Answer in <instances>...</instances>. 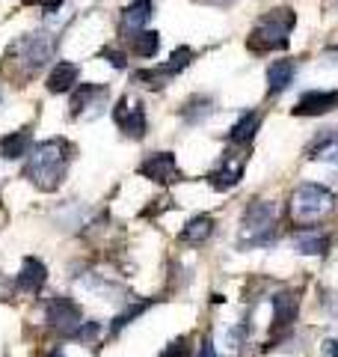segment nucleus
<instances>
[{
	"instance_id": "nucleus-1",
	"label": "nucleus",
	"mask_w": 338,
	"mask_h": 357,
	"mask_svg": "<svg viewBox=\"0 0 338 357\" xmlns=\"http://www.w3.org/2000/svg\"><path fill=\"white\" fill-rule=\"evenodd\" d=\"M69 143L60 140V137H51V140H42L36 149L30 152V161H27V178L42 191H56L60 178L65 173V164H69Z\"/></svg>"
},
{
	"instance_id": "nucleus-2",
	"label": "nucleus",
	"mask_w": 338,
	"mask_h": 357,
	"mask_svg": "<svg viewBox=\"0 0 338 357\" xmlns=\"http://www.w3.org/2000/svg\"><path fill=\"white\" fill-rule=\"evenodd\" d=\"M54 51H56V36L54 33H45V30L42 33H30V36H21L13 48L6 51V66L15 63V72L27 77L33 72H39L42 66L54 57Z\"/></svg>"
},
{
	"instance_id": "nucleus-3",
	"label": "nucleus",
	"mask_w": 338,
	"mask_h": 357,
	"mask_svg": "<svg viewBox=\"0 0 338 357\" xmlns=\"http://www.w3.org/2000/svg\"><path fill=\"white\" fill-rule=\"evenodd\" d=\"M282 208L270 199H255V203L246 206L243 220H241V238L243 244H273L276 241V227H279Z\"/></svg>"
},
{
	"instance_id": "nucleus-4",
	"label": "nucleus",
	"mask_w": 338,
	"mask_h": 357,
	"mask_svg": "<svg viewBox=\"0 0 338 357\" xmlns=\"http://www.w3.org/2000/svg\"><path fill=\"white\" fill-rule=\"evenodd\" d=\"M297 18L291 9H270L267 15L258 18V24L252 27V36H250V48L255 54H264V51H276V48H285L288 36L294 30Z\"/></svg>"
},
{
	"instance_id": "nucleus-5",
	"label": "nucleus",
	"mask_w": 338,
	"mask_h": 357,
	"mask_svg": "<svg viewBox=\"0 0 338 357\" xmlns=\"http://www.w3.org/2000/svg\"><path fill=\"white\" fill-rule=\"evenodd\" d=\"M332 206H335L332 191L323 185H314V182L300 185L297 191L291 194V218H294V223H300V227L321 223L332 211Z\"/></svg>"
},
{
	"instance_id": "nucleus-6",
	"label": "nucleus",
	"mask_w": 338,
	"mask_h": 357,
	"mask_svg": "<svg viewBox=\"0 0 338 357\" xmlns=\"http://www.w3.org/2000/svg\"><path fill=\"white\" fill-rule=\"evenodd\" d=\"M45 321H48L56 333H63V337L72 340V333L83 325V312H81V307H77V301L65 298V295H56L45 304Z\"/></svg>"
},
{
	"instance_id": "nucleus-7",
	"label": "nucleus",
	"mask_w": 338,
	"mask_h": 357,
	"mask_svg": "<svg viewBox=\"0 0 338 357\" xmlns=\"http://www.w3.org/2000/svg\"><path fill=\"white\" fill-rule=\"evenodd\" d=\"M113 122L119 126V131H125L134 140L145 137V110L134 96H122L116 102V107H113Z\"/></svg>"
},
{
	"instance_id": "nucleus-8",
	"label": "nucleus",
	"mask_w": 338,
	"mask_h": 357,
	"mask_svg": "<svg viewBox=\"0 0 338 357\" xmlns=\"http://www.w3.org/2000/svg\"><path fill=\"white\" fill-rule=\"evenodd\" d=\"M190 60H193V51H190V48H178L169 63H161V66H154V69H140V72H134V81H140V84H145V86H163L169 77H175Z\"/></svg>"
},
{
	"instance_id": "nucleus-9",
	"label": "nucleus",
	"mask_w": 338,
	"mask_h": 357,
	"mask_svg": "<svg viewBox=\"0 0 338 357\" xmlns=\"http://www.w3.org/2000/svg\"><path fill=\"white\" fill-rule=\"evenodd\" d=\"M140 173L145 178H152V182H157V185H175L178 178H182L172 152H154V155H149V158L140 164Z\"/></svg>"
},
{
	"instance_id": "nucleus-10",
	"label": "nucleus",
	"mask_w": 338,
	"mask_h": 357,
	"mask_svg": "<svg viewBox=\"0 0 338 357\" xmlns=\"http://www.w3.org/2000/svg\"><path fill=\"white\" fill-rule=\"evenodd\" d=\"M338 110V89H312V93H303L300 102L294 107L297 116H323Z\"/></svg>"
},
{
	"instance_id": "nucleus-11",
	"label": "nucleus",
	"mask_w": 338,
	"mask_h": 357,
	"mask_svg": "<svg viewBox=\"0 0 338 357\" xmlns=\"http://www.w3.org/2000/svg\"><path fill=\"white\" fill-rule=\"evenodd\" d=\"M300 316V295L297 292H276L273 295V331L285 333Z\"/></svg>"
},
{
	"instance_id": "nucleus-12",
	"label": "nucleus",
	"mask_w": 338,
	"mask_h": 357,
	"mask_svg": "<svg viewBox=\"0 0 338 357\" xmlns=\"http://www.w3.org/2000/svg\"><path fill=\"white\" fill-rule=\"evenodd\" d=\"M45 280H48V268H45V262L36 259V256H27V259L21 262L18 277H15V289L18 292H27V295H36L45 286Z\"/></svg>"
},
{
	"instance_id": "nucleus-13",
	"label": "nucleus",
	"mask_w": 338,
	"mask_h": 357,
	"mask_svg": "<svg viewBox=\"0 0 338 357\" xmlns=\"http://www.w3.org/2000/svg\"><path fill=\"white\" fill-rule=\"evenodd\" d=\"M243 167H246V155H229L208 178L217 191H229V188H234L243 178Z\"/></svg>"
},
{
	"instance_id": "nucleus-14",
	"label": "nucleus",
	"mask_w": 338,
	"mask_h": 357,
	"mask_svg": "<svg viewBox=\"0 0 338 357\" xmlns=\"http://www.w3.org/2000/svg\"><path fill=\"white\" fill-rule=\"evenodd\" d=\"M149 18H152V0H134L122 13L119 33L122 36H137V33H143V24H149Z\"/></svg>"
},
{
	"instance_id": "nucleus-15",
	"label": "nucleus",
	"mask_w": 338,
	"mask_h": 357,
	"mask_svg": "<svg viewBox=\"0 0 338 357\" xmlns=\"http://www.w3.org/2000/svg\"><path fill=\"white\" fill-rule=\"evenodd\" d=\"M294 75H297V63L294 60H276L267 69V93L270 96L285 93V89L291 86V81H294Z\"/></svg>"
},
{
	"instance_id": "nucleus-16",
	"label": "nucleus",
	"mask_w": 338,
	"mask_h": 357,
	"mask_svg": "<svg viewBox=\"0 0 338 357\" xmlns=\"http://www.w3.org/2000/svg\"><path fill=\"white\" fill-rule=\"evenodd\" d=\"M30 146H33L30 131H13V134H6V137H0V158H6V161L24 158Z\"/></svg>"
},
{
	"instance_id": "nucleus-17",
	"label": "nucleus",
	"mask_w": 338,
	"mask_h": 357,
	"mask_svg": "<svg viewBox=\"0 0 338 357\" xmlns=\"http://www.w3.org/2000/svg\"><path fill=\"white\" fill-rule=\"evenodd\" d=\"M77 75H81V69H77L74 63L63 60L54 66V72L48 75V89L51 93H69V89L77 84Z\"/></svg>"
},
{
	"instance_id": "nucleus-18",
	"label": "nucleus",
	"mask_w": 338,
	"mask_h": 357,
	"mask_svg": "<svg viewBox=\"0 0 338 357\" xmlns=\"http://www.w3.org/2000/svg\"><path fill=\"white\" fill-rule=\"evenodd\" d=\"M214 218L211 215H199V218H193L187 223V227L182 229V241L184 244H193V248H199V244H205L211 236H214Z\"/></svg>"
},
{
	"instance_id": "nucleus-19",
	"label": "nucleus",
	"mask_w": 338,
	"mask_h": 357,
	"mask_svg": "<svg viewBox=\"0 0 338 357\" xmlns=\"http://www.w3.org/2000/svg\"><path fill=\"white\" fill-rule=\"evenodd\" d=\"M107 96V86H98V84H81L77 86V93L72 96V114L81 116L86 107H101L98 98Z\"/></svg>"
},
{
	"instance_id": "nucleus-20",
	"label": "nucleus",
	"mask_w": 338,
	"mask_h": 357,
	"mask_svg": "<svg viewBox=\"0 0 338 357\" xmlns=\"http://www.w3.org/2000/svg\"><path fill=\"white\" fill-rule=\"evenodd\" d=\"M294 248H297V253L321 256V253H326V248H330V238H326L321 229H303L294 236Z\"/></svg>"
},
{
	"instance_id": "nucleus-21",
	"label": "nucleus",
	"mask_w": 338,
	"mask_h": 357,
	"mask_svg": "<svg viewBox=\"0 0 338 357\" xmlns=\"http://www.w3.org/2000/svg\"><path fill=\"white\" fill-rule=\"evenodd\" d=\"M258 126H261V116L252 114V110H250V114H243L238 122H234V128H232V134H229L232 146H246V143H252Z\"/></svg>"
},
{
	"instance_id": "nucleus-22",
	"label": "nucleus",
	"mask_w": 338,
	"mask_h": 357,
	"mask_svg": "<svg viewBox=\"0 0 338 357\" xmlns=\"http://www.w3.org/2000/svg\"><path fill=\"white\" fill-rule=\"evenodd\" d=\"M157 48H161V36H157L154 30H143V33H137V36H131V51L143 60L154 57Z\"/></svg>"
},
{
	"instance_id": "nucleus-23",
	"label": "nucleus",
	"mask_w": 338,
	"mask_h": 357,
	"mask_svg": "<svg viewBox=\"0 0 338 357\" xmlns=\"http://www.w3.org/2000/svg\"><path fill=\"white\" fill-rule=\"evenodd\" d=\"M211 114H214V102H211V98H205V96L190 98V102L182 107V116L187 122H202V119L211 116Z\"/></svg>"
},
{
	"instance_id": "nucleus-24",
	"label": "nucleus",
	"mask_w": 338,
	"mask_h": 357,
	"mask_svg": "<svg viewBox=\"0 0 338 357\" xmlns=\"http://www.w3.org/2000/svg\"><path fill=\"white\" fill-rule=\"evenodd\" d=\"M149 307H152V301H140V304H128V310H125V312H119V316L113 319V328H110V333H119V331L125 328V325H131L134 319H140V316H143V312L149 310Z\"/></svg>"
},
{
	"instance_id": "nucleus-25",
	"label": "nucleus",
	"mask_w": 338,
	"mask_h": 357,
	"mask_svg": "<svg viewBox=\"0 0 338 357\" xmlns=\"http://www.w3.org/2000/svg\"><path fill=\"white\" fill-rule=\"evenodd\" d=\"M98 337H101V325H98V321H83V325L72 333V340L86 342V345H92Z\"/></svg>"
},
{
	"instance_id": "nucleus-26",
	"label": "nucleus",
	"mask_w": 338,
	"mask_h": 357,
	"mask_svg": "<svg viewBox=\"0 0 338 357\" xmlns=\"http://www.w3.org/2000/svg\"><path fill=\"white\" fill-rule=\"evenodd\" d=\"M187 342H190L187 337L175 340V342H169V349L161 351V357H190V345H187Z\"/></svg>"
},
{
	"instance_id": "nucleus-27",
	"label": "nucleus",
	"mask_w": 338,
	"mask_h": 357,
	"mask_svg": "<svg viewBox=\"0 0 338 357\" xmlns=\"http://www.w3.org/2000/svg\"><path fill=\"white\" fill-rule=\"evenodd\" d=\"M104 57H110V63L116 66V69H125V54H119V51H104Z\"/></svg>"
},
{
	"instance_id": "nucleus-28",
	"label": "nucleus",
	"mask_w": 338,
	"mask_h": 357,
	"mask_svg": "<svg viewBox=\"0 0 338 357\" xmlns=\"http://www.w3.org/2000/svg\"><path fill=\"white\" fill-rule=\"evenodd\" d=\"M199 357H217V351H214V342H211V340H205V342H202Z\"/></svg>"
},
{
	"instance_id": "nucleus-29",
	"label": "nucleus",
	"mask_w": 338,
	"mask_h": 357,
	"mask_svg": "<svg viewBox=\"0 0 338 357\" xmlns=\"http://www.w3.org/2000/svg\"><path fill=\"white\" fill-rule=\"evenodd\" d=\"M33 3H39L45 9H56V6H63V0H33Z\"/></svg>"
},
{
	"instance_id": "nucleus-30",
	"label": "nucleus",
	"mask_w": 338,
	"mask_h": 357,
	"mask_svg": "<svg viewBox=\"0 0 338 357\" xmlns=\"http://www.w3.org/2000/svg\"><path fill=\"white\" fill-rule=\"evenodd\" d=\"M205 3H217V6H229V3H234V0H205Z\"/></svg>"
},
{
	"instance_id": "nucleus-31",
	"label": "nucleus",
	"mask_w": 338,
	"mask_h": 357,
	"mask_svg": "<svg viewBox=\"0 0 338 357\" xmlns=\"http://www.w3.org/2000/svg\"><path fill=\"white\" fill-rule=\"evenodd\" d=\"M45 357H65V354H63V349H54V351H48Z\"/></svg>"
}]
</instances>
